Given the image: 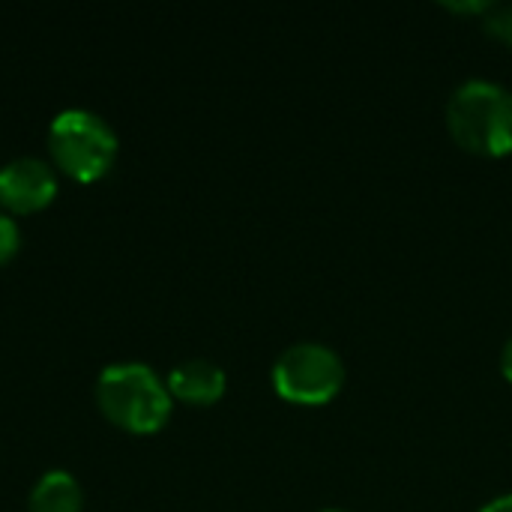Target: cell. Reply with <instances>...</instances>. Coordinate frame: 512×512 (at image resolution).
<instances>
[{"label":"cell","instance_id":"cell-1","mask_svg":"<svg viewBox=\"0 0 512 512\" xmlns=\"http://www.w3.org/2000/svg\"><path fill=\"white\" fill-rule=\"evenodd\" d=\"M447 129L471 153H512V90L492 78H468L447 99Z\"/></svg>","mask_w":512,"mask_h":512},{"label":"cell","instance_id":"cell-2","mask_svg":"<svg viewBox=\"0 0 512 512\" xmlns=\"http://www.w3.org/2000/svg\"><path fill=\"white\" fill-rule=\"evenodd\" d=\"M102 414L126 432L150 435L171 417V390L144 363H114L96 381Z\"/></svg>","mask_w":512,"mask_h":512},{"label":"cell","instance_id":"cell-3","mask_svg":"<svg viewBox=\"0 0 512 512\" xmlns=\"http://www.w3.org/2000/svg\"><path fill=\"white\" fill-rule=\"evenodd\" d=\"M48 150L69 177L96 180L114 165L117 132L90 108H66L48 126Z\"/></svg>","mask_w":512,"mask_h":512},{"label":"cell","instance_id":"cell-4","mask_svg":"<svg viewBox=\"0 0 512 512\" xmlns=\"http://www.w3.org/2000/svg\"><path fill=\"white\" fill-rule=\"evenodd\" d=\"M345 384L342 357L324 342H294L273 363V387L294 405H327Z\"/></svg>","mask_w":512,"mask_h":512},{"label":"cell","instance_id":"cell-5","mask_svg":"<svg viewBox=\"0 0 512 512\" xmlns=\"http://www.w3.org/2000/svg\"><path fill=\"white\" fill-rule=\"evenodd\" d=\"M57 192L54 165L39 156H18L0 168V204L12 213H33Z\"/></svg>","mask_w":512,"mask_h":512},{"label":"cell","instance_id":"cell-6","mask_svg":"<svg viewBox=\"0 0 512 512\" xmlns=\"http://www.w3.org/2000/svg\"><path fill=\"white\" fill-rule=\"evenodd\" d=\"M168 390L171 396L183 399V402H192V405H213L222 399L225 387H228V378H225V369L216 366L213 360H204V357H192V360H183L177 363L171 372H168Z\"/></svg>","mask_w":512,"mask_h":512},{"label":"cell","instance_id":"cell-7","mask_svg":"<svg viewBox=\"0 0 512 512\" xmlns=\"http://www.w3.org/2000/svg\"><path fill=\"white\" fill-rule=\"evenodd\" d=\"M81 507L84 492L69 471H45L27 498V512H81Z\"/></svg>","mask_w":512,"mask_h":512},{"label":"cell","instance_id":"cell-8","mask_svg":"<svg viewBox=\"0 0 512 512\" xmlns=\"http://www.w3.org/2000/svg\"><path fill=\"white\" fill-rule=\"evenodd\" d=\"M483 24L495 39L512 45V3H495L492 12L483 18Z\"/></svg>","mask_w":512,"mask_h":512},{"label":"cell","instance_id":"cell-9","mask_svg":"<svg viewBox=\"0 0 512 512\" xmlns=\"http://www.w3.org/2000/svg\"><path fill=\"white\" fill-rule=\"evenodd\" d=\"M18 246H21V228L6 210H0V264L9 261L18 252Z\"/></svg>","mask_w":512,"mask_h":512},{"label":"cell","instance_id":"cell-10","mask_svg":"<svg viewBox=\"0 0 512 512\" xmlns=\"http://www.w3.org/2000/svg\"><path fill=\"white\" fill-rule=\"evenodd\" d=\"M444 6H447V9H453V12H465V15H483V18H486V15L492 12V6H495V3H492V0H465V3H459V0H447Z\"/></svg>","mask_w":512,"mask_h":512},{"label":"cell","instance_id":"cell-11","mask_svg":"<svg viewBox=\"0 0 512 512\" xmlns=\"http://www.w3.org/2000/svg\"><path fill=\"white\" fill-rule=\"evenodd\" d=\"M480 512H512V492L510 495H498V498H492L486 507Z\"/></svg>","mask_w":512,"mask_h":512},{"label":"cell","instance_id":"cell-12","mask_svg":"<svg viewBox=\"0 0 512 512\" xmlns=\"http://www.w3.org/2000/svg\"><path fill=\"white\" fill-rule=\"evenodd\" d=\"M501 372H504V378L512 384V336L504 342V348H501Z\"/></svg>","mask_w":512,"mask_h":512},{"label":"cell","instance_id":"cell-13","mask_svg":"<svg viewBox=\"0 0 512 512\" xmlns=\"http://www.w3.org/2000/svg\"><path fill=\"white\" fill-rule=\"evenodd\" d=\"M321 512H345V510H321Z\"/></svg>","mask_w":512,"mask_h":512}]
</instances>
